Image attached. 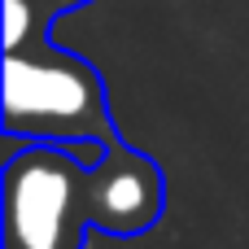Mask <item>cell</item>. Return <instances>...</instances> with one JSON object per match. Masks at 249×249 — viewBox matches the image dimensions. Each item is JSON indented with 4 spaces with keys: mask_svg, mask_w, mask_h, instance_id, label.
Instances as JSON below:
<instances>
[{
    "mask_svg": "<svg viewBox=\"0 0 249 249\" xmlns=\"http://www.w3.org/2000/svg\"><path fill=\"white\" fill-rule=\"evenodd\" d=\"M92 166L66 144L35 140L9 153L0 179V236L4 249H79L92 228Z\"/></svg>",
    "mask_w": 249,
    "mask_h": 249,
    "instance_id": "obj_1",
    "label": "cell"
},
{
    "mask_svg": "<svg viewBox=\"0 0 249 249\" xmlns=\"http://www.w3.org/2000/svg\"><path fill=\"white\" fill-rule=\"evenodd\" d=\"M4 136L114 144L101 74L70 53H4Z\"/></svg>",
    "mask_w": 249,
    "mask_h": 249,
    "instance_id": "obj_2",
    "label": "cell"
},
{
    "mask_svg": "<svg viewBox=\"0 0 249 249\" xmlns=\"http://www.w3.org/2000/svg\"><path fill=\"white\" fill-rule=\"evenodd\" d=\"M92 188V228L114 236H136L162 214V175L144 153L109 144V153L88 175Z\"/></svg>",
    "mask_w": 249,
    "mask_h": 249,
    "instance_id": "obj_3",
    "label": "cell"
},
{
    "mask_svg": "<svg viewBox=\"0 0 249 249\" xmlns=\"http://www.w3.org/2000/svg\"><path fill=\"white\" fill-rule=\"evenodd\" d=\"M35 26L31 0H4V48H26V35Z\"/></svg>",
    "mask_w": 249,
    "mask_h": 249,
    "instance_id": "obj_4",
    "label": "cell"
}]
</instances>
